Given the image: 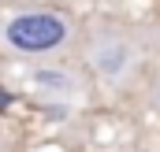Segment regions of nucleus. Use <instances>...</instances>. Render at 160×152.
Segmentation results:
<instances>
[{
	"label": "nucleus",
	"mask_w": 160,
	"mask_h": 152,
	"mask_svg": "<svg viewBox=\"0 0 160 152\" xmlns=\"http://www.w3.org/2000/svg\"><path fill=\"white\" fill-rule=\"evenodd\" d=\"M4 37L19 52H52L71 37V26H67V19H60L52 11H30V15L11 19Z\"/></svg>",
	"instance_id": "obj_1"
},
{
	"label": "nucleus",
	"mask_w": 160,
	"mask_h": 152,
	"mask_svg": "<svg viewBox=\"0 0 160 152\" xmlns=\"http://www.w3.org/2000/svg\"><path fill=\"white\" fill-rule=\"evenodd\" d=\"M93 59H97V71H101L104 78H119L123 71L130 67V52L123 48L119 41H112V45L97 48V56H93Z\"/></svg>",
	"instance_id": "obj_2"
},
{
	"label": "nucleus",
	"mask_w": 160,
	"mask_h": 152,
	"mask_svg": "<svg viewBox=\"0 0 160 152\" xmlns=\"http://www.w3.org/2000/svg\"><path fill=\"white\" fill-rule=\"evenodd\" d=\"M8 104H11V93H4V89H0V112H4Z\"/></svg>",
	"instance_id": "obj_3"
}]
</instances>
